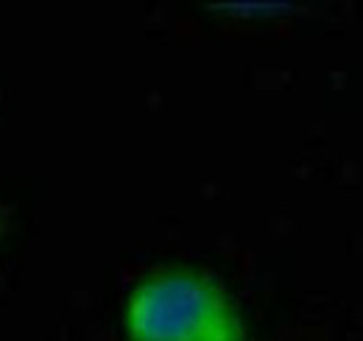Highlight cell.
Wrapping results in <instances>:
<instances>
[{"label": "cell", "instance_id": "obj_1", "mask_svg": "<svg viewBox=\"0 0 363 341\" xmlns=\"http://www.w3.org/2000/svg\"><path fill=\"white\" fill-rule=\"evenodd\" d=\"M132 341H246L229 297L210 280L187 271L148 277L126 299Z\"/></svg>", "mask_w": 363, "mask_h": 341}]
</instances>
